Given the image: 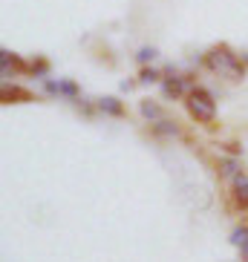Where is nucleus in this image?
<instances>
[{"instance_id": "20e7f679", "label": "nucleus", "mask_w": 248, "mask_h": 262, "mask_svg": "<svg viewBox=\"0 0 248 262\" xmlns=\"http://www.w3.org/2000/svg\"><path fill=\"white\" fill-rule=\"evenodd\" d=\"M162 93L168 95V98H179V95L185 93V78H168L162 84Z\"/></svg>"}, {"instance_id": "6e6552de", "label": "nucleus", "mask_w": 248, "mask_h": 262, "mask_svg": "<svg viewBox=\"0 0 248 262\" xmlns=\"http://www.w3.org/2000/svg\"><path fill=\"white\" fill-rule=\"evenodd\" d=\"M159 70H150V67H144V70H141V75H139V81L141 84H153V81H159Z\"/></svg>"}, {"instance_id": "f257e3e1", "label": "nucleus", "mask_w": 248, "mask_h": 262, "mask_svg": "<svg viewBox=\"0 0 248 262\" xmlns=\"http://www.w3.org/2000/svg\"><path fill=\"white\" fill-rule=\"evenodd\" d=\"M188 113H191L196 121L211 124L214 116H217V101H214V95H211L208 90L196 86V90H191V95H188Z\"/></svg>"}, {"instance_id": "9b49d317", "label": "nucleus", "mask_w": 248, "mask_h": 262, "mask_svg": "<svg viewBox=\"0 0 248 262\" xmlns=\"http://www.w3.org/2000/svg\"><path fill=\"white\" fill-rule=\"evenodd\" d=\"M222 176H237V162H222Z\"/></svg>"}, {"instance_id": "423d86ee", "label": "nucleus", "mask_w": 248, "mask_h": 262, "mask_svg": "<svg viewBox=\"0 0 248 262\" xmlns=\"http://www.w3.org/2000/svg\"><path fill=\"white\" fill-rule=\"evenodd\" d=\"M141 116L150 118V121H159V118H162V110L156 107V104H150V101H144V104H141Z\"/></svg>"}, {"instance_id": "f8f14e48", "label": "nucleus", "mask_w": 248, "mask_h": 262, "mask_svg": "<svg viewBox=\"0 0 248 262\" xmlns=\"http://www.w3.org/2000/svg\"><path fill=\"white\" fill-rule=\"evenodd\" d=\"M240 259L248 262V242H242V245H240Z\"/></svg>"}, {"instance_id": "7ed1b4c3", "label": "nucleus", "mask_w": 248, "mask_h": 262, "mask_svg": "<svg viewBox=\"0 0 248 262\" xmlns=\"http://www.w3.org/2000/svg\"><path fill=\"white\" fill-rule=\"evenodd\" d=\"M234 196H237V205L248 208V176L245 173H237L234 176Z\"/></svg>"}, {"instance_id": "39448f33", "label": "nucleus", "mask_w": 248, "mask_h": 262, "mask_svg": "<svg viewBox=\"0 0 248 262\" xmlns=\"http://www.w3.org/2000/svg\"><path fill=\"white\" fill-rule=\"evenodd\" d=\"M98 110H101V113H107V116H121V113H124L121 101L113 98V95H110V98H101L98 101Z\"/></svg>"}, {"instance_id": "f03ea898", "label": "nucleus", "mask_w": 248, "mask_h": 262, "mask_svg": "<svg viewBox=\"0 0 248 262\" xmlns=\"http://www.w3.org/2000/svg\"><path fill=\"white\" fill-rule=\"evenodd\" d=\"M205 63H208L214 72H228L231 78H242L245 75V70H240L237 67V58H234L228 49H214V52H208V58H205Z\"/></svg>"}, {"instance_id": "1a4fd4ad", "label": "nucleus", "mask_w": 248, "mask_h": 262, "mask_svg": "<svg viewBox=\"0 0 248 262\" xmlns=\"http://www.w3.org/2000/svg\"><path fill=\"white\" fill-rule=\"evenodd\" d=\"M156 133H159V136H173V133H176V124L162 121V118H159V124H156Z\"/></svg>"}, {"instance_id": "0eeeda50", "label": "nucleus", "mask_w": 248, "mask_h": 262, "mask_svg": "<svg viewBox=\"0 0 248 262\" xmlns=\"http://www.w3.org/2000/svg\"><path fill=\"white\" fill-rule=\"evenodd\" d=\"M242 242H248V228H242V225H240V228H234V231H231V245L240 248Z\"/></svg>"}, {"instance_id": "9d476101", "label": "nucleus", "mask_w": 248, "mask_h": 262, "mask_svg": "<svg viewBox=\"0 0 248 262\" xmlns=\"http://www.w3.org/2000/svg\"><path fill=\"white\" fill-rule=\"evenodd\" d=\"M136 58H139V63H148V61H153V58H156V49L153 47H144V49H139Z\"/></svg>"}]
</instances>
